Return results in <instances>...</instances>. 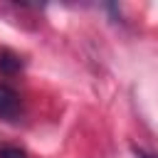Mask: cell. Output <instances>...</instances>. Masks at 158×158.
<instances>
[{
    "label": "cell",
    "mask_w": 158,
    "mask_h": 158,
    "mask_svg": "<svg viewBox=\"0 0 158 158\" xmlns=\"http://www.w3.org/2000/svg\"><path fill=\"white\" fill-rule=\"evenodd\" d=\"M133 153H136V158H158V156H153V153H146V151H138V148H136Z\"/></svg>",
    "instance_id": "277c9868"
},
{
    "label": "cell",
    "mask_w": 158,
    "mask_h": 158,
    "mask_svg": "<svg viewBox=\"0 0 158 158\" xmlns=\"http://www.w3.org/2000/svg\"><path fill=\"white\" fill-rule=\"evenodd\" d=\"M0 158H27V153L17 146H0Z\"/></svg>",
    "instance_id": "3957f363"
},
{
    "label": "cell",
    "mask_w": 158,
    "mask_h": 158,
    "mask_svg": "<svg viewBox=\"0 0 158 158\" xmlns=\"http://www.w3.org/2000/svg\"><path fill=\"white\" fill-rule=\"evenodd\" d=\"M20 69H22V59H20L15 52L2 49V52H0V72H5V74H15V72H20Z\"/></svg>",
    "instance_id": "7a4b0ae2"
},
{
    "label": "cell",
    "mask_w": 158,
    "mask_h": 158,
    "mask_svg": "<svg viewBox=\"0 0 158 158\" xmlns=\"http://www.w3.org/2000/svg\"><path fill=\"white\" fill-rule=\"evenodd\" d=\"M20 116H22V99H20V94L12 86L0 84V121L12 123V121H20Z\"/></svg>",
    "instance_id": "6da1fadb"
}]
</instances>
